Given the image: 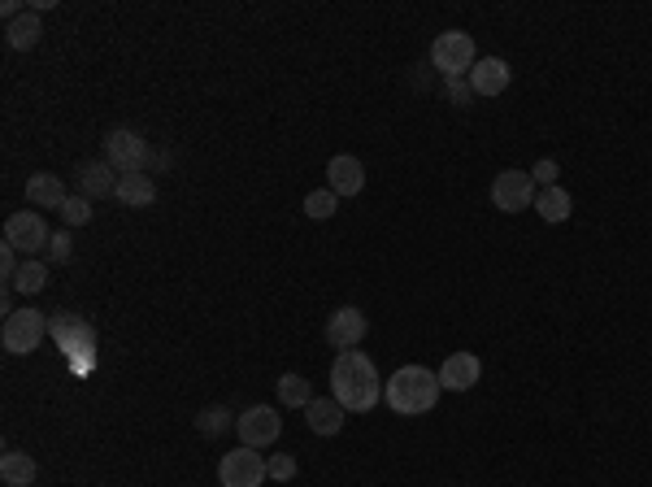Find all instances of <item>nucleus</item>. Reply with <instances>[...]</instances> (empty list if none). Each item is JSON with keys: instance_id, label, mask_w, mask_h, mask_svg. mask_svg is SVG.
I'll list each match as a JSON object with an SVG mask.
<instances>
[{"instance_id": "16", "label": "nucleus", "mask_w": 652, "mask_h": 487, "mask_svg": "<svg viewBox=\"0 0 652 487\" xmlns=\"http://www.w3.org/2000/svg\"><path fill=\"white\" fill-rule=\"evenodd\" d=\"M118 179H122V174L109 166L105 157L87 161V166H79V196H87V201H105V196L118 192Z\"/></svg>"}, {"instance_id": "3", "label": "nucleus", "mask_w": 652, "mask_h": 487, "mask_svg": "<svg viewBox=\"0 0 652 487\" xmlns=\"http://www.w3.org/2000/svg\"><path fill=\"white\" fill-rule=\"evenodd\" d=\"M48 335L57 340V348L74 361V370H87L92 366V353H96V331L87 327L79 314H53L48 318Z\"/></svg>"}, {"instance_id": "10", "label": "nucleus", "mask_w": 652, "mask_h": 487, "mask_svg": "<svg viewBox=\"0 0 652 487\" xmlns=\"http://www.w3.org/2000/svg\"><path fill=\"white\" fill-rule=\"evenodd\" d=\"M235 435H240V444L244 448H270L274 440L283 435V418H279V409H270V405H253V409H244L240 422H235Z\"/></svg>"}, {"instance_id": "24", "label": "nucleus", "mask_w": 652, "mask_h": 487, "mask_svg": "<svg viewBox=\"0 0 652 487\" xmlns=\"http://www.w3.org/2000/svg\"><path fill=\"white\" fill-rule=\"evenodd\" d=\"M44 283H48V266L31 257V261H22V266H18V274H14V283H9V287L22 292V296H35V292H44Z\"/></svg>"}, {"instance_id": "5", "label": "nucleus", "mask_w": 652, "mask_h": 487, "mask_svg": "<svg viewBox=\"0 0 652 487\" xmlns=\"http://www.w3.org/2000/svg\"><path fill=\"white\" fill-rule=\"evenodd\" d=\"M431 66L444 74V83L448 79H470V70H474V40L466 31H444V35H435V44H431Z\"/></svg>"}, {"instance_id": "6", "label": "nucleus", "mask_w": 652, "mask_h": 487, "mask_svg": "<svg viewBox=\"0 0 652 487\" xmlns=\"http://www.w3.org/2000/svg\"><path fill=\"white\" fill-rule=\"evenodd\" d=\"M148 140L140 131H131V127H114L105 135V161L114 166L118 174H144L148 166Z\"/></svg>"}, {"instance_id": "15", "label": "nucleus", "mask_w": 652, "mask_h": 487, "mask_svg": "<svg viewBox=\"0 0 652 487\" xmlns=\"http://www.w3.org/2000/svg\"><path fill=\"white\" fill-rule=\"evenodd\" d=\"M344 414L348 409L335 401V396H313V401L305 405V422L313 435H322V440H331V435L344 431Z\"/></svg>"}, {"instance_id": "31", "label": "nucleus", "mask_w": 652, "mask_h": 487, "mask_svg": "<svg viewBox=\"0 0 652 487\" xmlns=\"http://www.w3.org/2000/svg\"><path fill=\"white\" fill-rule=\"evenodd\" d=\"M18 248L14 244H0V274H5V283H14V274H18Z\"/></svg>"}, {"instance_id": "7", "label": "nucleus", "mask_w": 652, "mask_h": 487, "mask_svg": "<svg viewBox=\"0 0 652 487\" xmlns=\"http://www.w3.org/2000/svg\"><path fill=\"white\" fill-rule=\"evenodd\" d=\"M270 479V461L257 453V448H235L218 461V483L222 487H261Z\"/></svg>"}, {"instance_id": "17", "label": "nucleus", "mask_w": 652, "mask_h": 487, "mask_svg": "<svg viewBox=\"0 0 652 487\" xmlns=\"http://www.w3.org/2000/svg\"><path fill=\"white\" fill-rule=\"evenodd\" d=\"M27 201L35 209H57V214H61V205L70 201V192H66V183H61V174L40 170V174H31V179H27Z\"/></svg>"}, {"instance_id": "9", "label": "nucleus", "mask_w": 652, "mask_h": 487, "mask_svg": "<svg viewBox=\"0 0 652 487\" xmlns=\"http://www.w3.org/2000/svg\"><path fill=\"white\" fill-rule=\"evenodd\" d=\"M48 240H53V231H48V222L35 214V209H22V214H9L5 222V244H14L22 261H31L35 253H48Z\"/></svg>"}, {"instance_id": "18", "label": "nucleus", "mask_w": 652, "mask_h": 487, "mask_svg": "<svg viewBox=\"0 0 652 487\" xmlns=\"http://www.w3.org/2000/svg\"><path fill=\"white\" fill-rule=\"evenodd\" d=\"M114 196H118V205H127V209H148V205H157V183H153V174H122Z\"/></svg>"}, {"instance_id": "14", "label": "nucleus", "mask_w": 652, "mask_h": 487, "mask_svg": "<svg viewBox=\"0 0 652 487\" xmlns=\"http://www.w3.org/2000/svg\"><path fill=\"white\" fill-rule=\"evenodd\" d=\"M479 379H483V361L474 353H448L444 357V366H440L444 392H470Z\"/></svg>"}, {"instance_id": "11", "label": "nucleus", "mask_w": 652, "mask_h": 487, "mask_svg": "<svg viewBox=\"0 0 652 487\" xmlns=\"http://www.w3.org/2000/svg\"><path fill=\"white\" fill-rule=\"evenodd\" d=\"M366 335H370V318L361 314L357 305H340L331 318H326V344H331L335 353H353Z\"/></svg>"}, {"instance_id": "8", "label": "nucleus", "mask_w": 652, "mask_h": 487, "mask_svg": "<svg viewBox=\"0 0 652 487\" xmlns=\"http://www.w3.org/2000/svg\"><path fill=\"white\" fill-rule=\"evenodd\" d=\"M539 187L531 179V170H500L492 179V205L500 214H522V209H535Z\"/></svg>"}, {"instance_id": "30", "label": "nucleus", "mask_w": 652, "mask_h": 487, "mask_svg": "<svg viewBox=\"0 0 652 487\" xmlns=\"http://www.w3.org/2000/svg\"><path fill=\"white\" fill-rule=\"evenodd\" d=\"M444 92H448V101H453V105H470V101H474L470 79H448V83H444Z\"/></svg>"}, {"instance_id": "22", "label": "nucleus", "mask_w": 652, "mask_h": 487, "mask_svg": "<svg viewBox=\"0 0 652 487\" xmlns=\"http://www.w3.org/2000/svg\"><path fill=\"white\" fill-rule=\"evenodd\" d=\"M274 392H279V405H283V409H305V405L313 401V387H309V379H305V374H296V370L279 374V383H274Z\"/></svg>"}, {"instance_id": "29", "label": "nucleus", "mask_w": 652, "mask_h": 487, "mask_svg": "<svg viewBox=\"0 0 652 487\" xmlns=\"http://www.w3.org/2000/svg\"><path fill=\"white\" fill-rule=\"evenodd\" d=\"M531 179H535V187L544 183V187H553L557 179H561V166L553 157H544V161H535V170H531Z\"/></svg>"}, {"instance_id": "23", "label": "nucleus", "mask_w": 652, "mask_h": 487, "mask_svg": "<svg viewBox=\"0 0 652 487\" xmlns=\"http://www.w3.org/2000/svg\"><path fill=\"white\" fill-rule=\"evenodd\" d=\"M235 422H240V414H231L227 405H205V409L196 414V431L205 435V440H218V435L235 431Z\"/></svg>"}, {"instance_id": "4", "label": "nucleus", "mask_w": 652, "mask_h": 487, "mask_svg": "<svg viewBox=\"0 0 652 487\" xmlns=\"http://www.w3.org/2000/svg\"><path fill=\"white\" fill-rule=\"evenodd\" d=\"M44 335H48V314L27 305V309H14V314L5 318V327H0V344H5V353L27 357L44 344Z\"/></svg>"}, {"instance_id": "25", "label": "nucleus", "mask_w": 652, "mask_h": 487, "mask_svg": "<svg viewBox=\"0 0 652 487\" xmlns=\"http://www.w3.org/2000/svg\"><path fill=\"white\" fill-rule=\"evenodd\" d=\"M335 209H340V196H335L331 187H318V192L305 196V218H313V222H326Z\"/></svg>"}, {"instance_id": "27", "label": "nucleus", "mask_w": 652, "mask_h": 487, "mask_svg": "<svg viewBox=\"0 0 652 487\" xmlns=\"http://www.w3.org/2000/svg\"><path fill=\"white\" fill-rule=\"evenodd\" d=\"M70 257H74V235L53 231V240H48V261H53V266H66Z\"/></svg>"}, {"instance_id": "20", "label": "nucleus", "mask_w": 652, "mask_h": 487, "mask_svg": "<svg viewBox=\"0 0 652 487\" xmlns=\"http://www.w3.org/2000/svg\"><path fill=\"white\" fill-rule=\"evenodd\" d=\"M535 214L557 227V222H566V218L574 214V196H570L561 183H553V187H539V196H535Z\"/></svg>"}, {"instance_id": "2", "label": "nucleus", "mask_w": 652, "mask_h": 487, "mask_svg": "<svg viewBox=\"0 0 652 487\" xmlns=\"http://www.w3.org/2000/svg\"><path fill=\"white\" fill-rule=\"evenodd\" d=\"M440 370H426V366H400L392 379L383 383V401L392 405V414L400 418H418V414H431L440 405Z\"/></svg>"}, {"instance_id": "1", "label": "nucleus", "mask_w": 652, "mask_h": 487, "mask_svg": "<svg viewBox=\"0 0 652 487\" xmlns=\"http://www.w3.org/2000/svg\"><path fill=\"white\" fill-rule=\"evenodd\" d=\"M331 396L348 409V414H370V409L383 401L379 370H374V361L361 353V348L335 357V366H331Z\"/></svg>"}, {"instance_id": "12", "label": "nucleus", "mask_w": 652, "mask_h": 487, "mask_svg": "<svg viewBox=\"0 0 652 487\" xmlns=\"http://www.w3.org/2000/svg\"><path fill=\"white\" fill-rule=\"evenodd\" d=\"M326 187H331L340 201H348V196H361L366 192V166H361V157L353 153H340L326 161Z\"/></svg>"}, {"instance_id": "19", "label": "nucleus", "mask_w": 652, "mask_h": 487, "mask_svg": "<svg viewBox=\"0 0 652 487\" xmlns=\"http://www.w3.org/2000/svg\"><path fill=\"white\" fill-rule=\"evenodd\" d=\"M40 466H35L31 453H22V448H5V457H0V483L5 487H31Z\"/></svg>"}, {"instance_id": "26", "label": "nucleus", "mask_w": 652, "mask_h": 487, "mask_svg": "<svg viewBox=\"0 0 652 487\" xmlns=\"http://www.w3.org/2000/svg\"><path fill=\"white\" fill-rule=\"evenodd\" d=\"M92 214H96L92 201H87V196H79V192H74L70 201L61 205V222H66V227H87V222H92Z\"/></svg>"}, {"instance_id": "28", "label": "nucleus", "mask_w": 652, "mask_h": 487, "mask_svg": "<svg viewBox=\"0 0 652 487\" xmlns=\"http://www.w3.org/2000/svg\"><path fill=\"white\" fill-rule=\"evenodd\" d=\"M296 457L292 453H270V479L274 483H292L296 479Z\"/></svg>"}, {"instance_id": "21", "label": "nucleus", "mask_w": 652, "mask_h": 487, "mask_svg": "<svg viewBox=\"0 0 652 487\" xmlns=\"http://www.w3.org/2000/svg\"><path fill=\"white\" fill-rule=\"evenodd\" d=\"M40 35H44V22H40V14H35V9H27V14L14 18V22H5V44L14 48V53H27V48H35V44H40Z\"/></svg>"}, {"instance_id": "13", "label": "nucleus", "mask_w": 652, "mask_h": 487, "mask_svg": "<svg viewBox=\"0 0 652 487\" xmlns=\"http://www.w3.org/2000/svg\"><path fill=\"white\" fill-rule=\"evenodd\" d=\"M509 83H513V70H509V61L505 57H483V61H474V70H470V87H474V96H505L509 92Z\"/></svg>"}]
</instances>
